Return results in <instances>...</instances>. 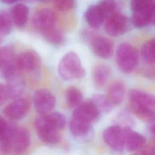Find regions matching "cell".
<instances>
[{"instance_id": "6da1fadb", "label": "cell", "mask_w": 155, "mask_h": 155, "mask_svg": "<svg viewBox=\"0 0 155 155\" xmlns=\"http://www.w3.org/2000/svg\"><path fill=\"white\" fill-rule=\"evenodd\" d=\"M64 116L58 112L47 113L38 117L35 122V127L39 139L49 144L58 143L61 138L59 131L65 125Z\"/></svg>"}, {"instance_id": "7a4b0ae2", "label": "cell", "mask_w": 155, "mask_h": 155, "mask_svg": "<svg viewBox=\"0 0 155 155\" xmlns=\"http://www.w3.org/2000/svg\"><path fill=\"white\" fill-rule=\"evenodd\" d=\"M128 101L132 110L139 117L148 122L154 119V98L151 94L139 90H131Z\"/></svg>"}, {"instance_id": "3957f363", "label": "cell", "mask_w": 155, "mask_h": 155, "mask_svg": "<svg viewBox=\"0 0 155 155\" xmlns=\"http://www.w3.org/2000/svg\"><path fill=\"white\" fill-rule=\"evenodd\" d=\"M58 73L62 79L72 80L83 78L85 70L78 55L74 52H68L61 59L58 65Z\"/></svg>"}, {"instance_id": "277c9868", "label": "cell", "mask_w": 155, "mask_h": 155, "mask_svg": "<svg viewBox=\"0 0 155 155\" xmlns=\"http://www.w3.org/2000/svg\"><path fill=\"white\" fill-rule=\"evenodd\" d=\"M116 60L119 69L125 73L132 72L139 61V54L133 46L124 43L117 47Z\"/></svg>"}, {"instance_id": "5b68a950", "label": "cell", "mask_w": 155, "mask_h": 155, "mask_svg": "<svg viewBox=\"0 0 155 155\" xmlns=\"http://www.w3.org/2000/svg\"><path fill=\"white\" fill-rule=\"evenodd\" d=\"M33 103L36 111L42 114L49 113L54 107L56 98L48 90L38 89L33 94Z\"/></svg>"}, {"instance_id": "8992f818", "label": "cell", "mask_w": 155, "mask_h": 155, "mask_svg": "<svg viewBox=\"0 0 155 155\" xmlns=\"http://www.w3.org/2000/svg\"><path fill=\"white\" fill-rule=\"evenodd\" d=\"M129 27L128 19L124 15L116 12L107 18L105 31L110 36H117L125 33Z\"/></svg>"}, {"instance_id": "52a82bcc", "label": "cell", "mask_w": 155, "mask_h": 155, "mask_svg": "<svg viewBox=\"0 0 155 155\" xmlns=\"http://www.w3.org/2000/svg\"><path fill=\"white\" fill-rule=\"evenodd\" d=\"M103 139L105 143L115 151H120L124 148V128L120 126L107 127L103 132Z\"/></svg>"}, {"instance_id": "ba28073f", "label": "cell", "mask_w": 155, "mask_h": 155, "mask_svg": "<svg viewBox=\"0 0 155 155\" xmlns=\"http://www.w3.org/2000/svg\"><path fill=\"white\" fill-rule=\"evenodd\" d=\"M30 108L28 101L24 98L15 99L3 109L4 115L12 120H20L24 117Z\"/></svg>"}, {"instance_id": "9c48e42d", "label": "cell", "mask_w": 155, "mask_h": 155, "mask_svg": "<svg viewBox=\"0 0 155 155\" xmlns=\"http://www.w3.org/2000/svg\"><path fill=\"white\" fill-rule=\"evenodd\" d=\"M56 16L49 9H41L36 12L32 19L34 27L41 33L56 26Z\"/></svg>"}, {"instance_id": "30bf717a", "label": "cell", "mask_w": 155, "mask_h": 155, "mask_svg": "<svg viewBox=\"0 0 155 155\" xmlns=\"http://www.w3.org/2000/svg\"><path fill=\"white\" fill-rule=\"evenodd\" d=\"M40 63L38 54L33 51L21 53L16 58V64L19 71H33L39 67Z\"/></svg>"}, {"instance_id": "8fae6325", "label": "cell", "mask_w": 155, "mask_h": 155, "mask_svg": "<svg viewBox=\"0 0 155 155\" xmlns=\"http://www.w3.org/2000/svg\"><path fill=\"white\" fill-rule=\"evenodd\" d=\"M101 113L91 100L81 102L74 110L73 116L85 120L90 123L99 118Z\"/></svg>"}, {"instance_id": "7c38bea8", "label": "cell", "mask_w": 155, "mask_h": 155, "mask_svg": "<svg viewBox=\"0 0 155 155\" xmlns=\"http://www.w3.org/2000/svg\"><path fill=\"white\" fill-rule=\"evenodd\" d=\"M30 143V134L27 129L24 127H16L13 137L12 150L16 154L25 152Z\"/></svg>"}, {"instance_id": "4fadbf2b", "label": "cell", "mask_w": 155, "mask_h": 155, "mask_svg": "<svg viewBox=\"0 0 155 155\" xmlns=\"http://www.w3.org/2000/svg\"><path fill=\"white\" fill-rule=\"evenodd\" d=\"M91 45L94 53L102 59H108L113 54V44L106 37H94L91 41Z\"/></svg>"}, {"instance_id": "5bb4252c", "label": "cell", "mask_w": 155, "mask_h": 155, "mask_svg": "<svg viewBox=\"0 0 155 155\" xmlns=\"http://www.w3.org/2000/svg\"><path fill=\"white\" fill-rule=\"evenodd\" d=\"M154 6L153 5L133 10L131 17L133 24L137 28L144 27L153 22Z\"/></svg>"}, {"instance_id": "9a60e30c", "label": "cell", "mask_w": 155, "mask_h": 155, "mask_svg": "<svg viewBox=\"0 0 155 155\" xmlns=\"http://www.w3.org/2000/svg\"><path fill=\"white\" fill-rule=\"evenodd\" d=\"M125 93L124 83L121 80H115L111 82L107 91V97L113 106L122 102Z\"/></svg>"}, {"instance_id": "2e32d148", "label": "cell", "mask_w": 155, "mask_h": 155, "mask_svg": "<svg viewBox=\"0 0 155 155\" xmlns=\"http://www.w3.org/2000/svg\"><path fill=\"white\" fill-rule=\"evenodd\" d=\"M124 148L130 151L137 150L145 143L146 140L142 134L129 128H124Z\"/></svg>"}, {"instance_id": "e0dca14e", "label": "cell", "mask_w": 155, "mask_h": 155, "mask_svg": "<svg viewBox=\"0 0 155 155\" xmlns=\"http://www.w3.org/2000/svg\"><path fill=\"white\" fill-rule=\"evenodd\" d=\"M16 55L13 47L7 45L0 49L1 70H8L17 68Z\"/></svg>"}, {"instance_id": "ac0fdd59", "label": "cell", "mask_w": 155, "mask_h": 155, "mask_svg": "<svg viewBox=\"0 0 155 155\" xmlns=\"http://www.w3.org/2000/svg\"><path fill=\"white\" fill-rule=\"evenodd\" d=\"M85 19L91 28H97L102 24L105 17L96 4L92 5L87 8L85 13Z\"/></svg>"}, {"instance_id": "d6986e66", "label": "cell", "mask_w": 155, "mask_h": 155, "mask_svg": "<svg viewBox=\"0 0 155 155\" xmlns=\"http://www.w3.org/2000/svg\"><path fill=\"white\" fill-rule=\"evenodd\" d=\"M69 126L71 133L76 137L87 136L90 132L91 128V123L74 116H72Z\"/></svg>"}, {"instance_id": "ffe728a7", "label": "cell", "mask_w": 155, "mask_h": 155, "mask_svg": "<svg viewBox=\"0 0 155 155\" xmlns=\"http://www.w3.org/2000/svg\"><path fill=\"white\" fill-rule=\"evenodd\" d=\"M29 10L28 7L21 4L15 5L11 11V18L14 24L18 27H23L27 23Z\"/></svg>"}, {"instance_id": "44dd1931", "label": "cell", "mask_w": 155, "mask_h": 155, "mask_svg": "<svg viewBox=\"0 0 155 155\" xmlns=\"http://www.w3.org/2000/svg\"><path fill=\"white\" fill-rule=\"evenodd\" d=\"M12 124H8L6 130L0 136V154L7 155L12 151V137L16 128Z\"/></svg>"}, {"instance_id": "7402d4cb", "label": "cell", "mask_w": 155, "mask_h": 155, "mask_svg": "<svg viewBox=\"0 0 155 155\" xmlns=\"http://www.w3.org/2000/svg\"><path fill=\"white\" fill-rule=\"evenodd\" d=\"M111 73V68L107 65L99 64L97 65L93 73V79L95 85L99 87H103L110 78Z\"/></svg>"}, {"instance_id": "603a6c76", "label": "cell", "mask_w": 155, "mask_h": 155, "mask_svg": "<svg viewBox=\"0 0 155 155\" xmlns=\"http://www.w3.org/2000/svg\"><path fill=\"white\" fill-rule=\"evenodd\" d=\"M7 81V88L9 99H15L18 97L23 92L24 83L19 76L10 79Z\"/></svg>"}, {"instance_id": "cb8c5ba5", "label": "cell", "mask_w": 155, "mask_h": 155, "mask_svg": "<svg viewBox=\"0 0 155 155\" xmlns=\"http://www.w3.org/2000/svg\"><path fill=\"white\" fill-rule=\"evenodd\" d=\"M65 100L67 105L70 108L76 107L82 102V93L76 87H70L65 92Z\"/></svg>"}, {"instance_id": "d4e9b609", "label": "cell", "mask_w": 155, "mask_h": 155, "mask_svg": "<svg viewBox=\"0 0 155 155\" xmlns=\"http://www.w3.org/2000/svg\"><path fill=\"white\" fill-rule=\"evenodd\" d=\"M154 48L155 42L154 39L148 40L142 45L141 56L148 64H154Z\"/></svg>"}, {"instance_id": "484cf974", "label": "cell", "mask_w": 155, "mask_h": 155, "mask_svg": "<svg viewBox=\"0 0 155 155\" xmlns=\"http://www.w3.org/2000/svg\"><path fill=\"white\" fill-rule=\"evenodd\" d=\"M42 34H43L45 39L52 44H61L64 41V36L62 32L56 26L42 32Z\"/></svg>"}, {"instance_id": "4316f807", "label": "cell", "mask_w": 155, "mask_h": 155, "mask_svg": "<svg viewBox=\"0 0 155 155\" xmlns=\"http://www.w3.org/2000/svg\"><path fill=\"white\" fill-rule=\"evenodd\" d=\"M12 29V19L10 15L5 10L0 11V36H6Z\"/></svg>"}, {"instance_id": "83f0119b", "label": "cell", "mask_w": 155, "mask_h": 155, "mask_svg": "<svg viewBox=\"0 0 155 155\" xmlns=\"http://www.w3.org/2000/svg\"><path fill=\"white\" fill-rule=\"evenodd\" d=\"M91 101L93 102L99 113H107L111 110L113 105L111 104L106 96L97 94L93 96Z\"/></svg>"}, {"instance_id": "f1b7e54d", "label": "cell", "mask_w": 155, "mask_h": 155, "mask_svg": "<svg viewBox=\"0 0 155 155\" xmlns=\"http://www.w3.org/2000/svg\"><path fill=\"white\" fill-rule=\"evenodd\" d=\"M97 5L102 12L105 18L116 12L117 2L116 0H100Z\"/></svg>"}, {"instance_id": "f546056e", "label": "cell", "mask_w": 155, "mask_h": 155, "mask_svg": "<svg viewBox=\"0 0 155 155\" xmlns=\"http://www.w3.org/2000/svg\"><path fill=\"white\" fill-rule=\"evenodd\" d=\"M54 5L61 11L70 10L74 5V0H54Z\"/></svg>"}, {"instance_id": "4dcf8cb0", "label": "cell", "mask_w": 155, "mask_h": 155, "mask_svg": "<svg viewBox=\"0 0 155 155\" xmlns=\"http://www.w3.org/2000/svg\"><path fill=\"white\" fill-rule=\"evenodd\" d=\"M153 4L154 0H131V7L133 11Z\"/></svg>"}, {"instance_id": "1f68e13d", "label": "cell", "mask_w": 155, "mask_h": 155, "mask_svg": "<svg viewBox=\"0 0 155 155\" xmlns=\"http://www.w3.org/2000/svg\"><path fill=\"white\" fill-rule=\"evenodd\" d=\"M8 99L7 85L0 83V106L4 104Z\"/></svg>"}, {"instance_id": "d6a6232c", "label": "cell", "mask_w": 155, "mask_h": 155, "mask_svg": "<svg viewBox=\"0 0 155 155\" xmlns=\"http://www.w3.org/2000/svg\"><path fill=\"white\" fill-rule=\"evenodd\" d=\"M134 155H154V150L153 145H148L145 147H141Z\"/></svg>"}, {"instance_id": "836d02e7", "label": "cell", "mask_w": 155, "mask_h": 155, "mask_svg": "<svg viewBox=\"0 0 155 155\" xmlns=\"http://www.w3.org/2000/svg\"><path fill=\"white\" fill-rule=\"evenodd\" d=\"M8 126V123L2 116H0V136L4 133Z\"/></svg>"}, {"instance_id": "e575fe53", "label": "cell", "mask_w": 155, "mask_h": 155, "mask_svg": "<svg viewBox=\"0 0 155 155\" xmlns=\"http://www.w3.org/2000/svg\"><path fill=\"white\" fill-rule=\"evenodd\" d=\"M18 1L19 0H1V1L5 4H12Z\"/></svg>"}, {"instance_id": "d590c367", "label": "cell", "mask_w": 155, "mask_h": 155, "mask_svg": "<svg viewBox=\"0 0 155 155\" xmlns=\"http://www.w3.org/2000/svg\"><path fill=\"white\" fill-rule=\"evenodd\" d=\"M39 1H41V2H47V1H48L50 0H38Z\"/></svg>"}, {"instance_id": "8d00e7d4", "label": "cell", "mask_w": 155, "mask_h": 155, "mask_svg": "<svg viewBox=\"0 0 155 155\" xmlns=\"http://www.w3.org/2000/svg\"><path fill=\"white\" fill-rule=\"evenodd\" d=\"M0 67H1V61H0Z\"/></svg>"}]
</instances>
